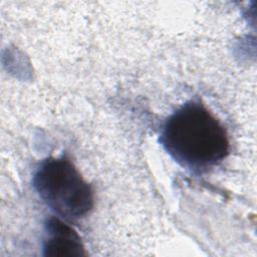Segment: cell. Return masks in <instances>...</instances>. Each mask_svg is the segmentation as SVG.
<instances>
[{
	"label": "cell",
	"mask_w": 257,
	"mask_h": 257,
	"mask_svg": "<svg viewBox=\"0 0 257 257\" xmlns=\"http://www.w3.org/2000/svg\"><path fill=\"white\" fill-rule=\"evenodd\" d=\"M43 255L48 257H79L86 255L77 232L58 218L46 220L42 242Z\"/></svg>",
	"instance_id": "3"
},
{
	"label": "cell",
	"mask_w": 257,
	"mask_h": 257,
	"mask_svg": "<svg viewBox=\"0 0 257 257\" xmlns=\"http://www.w3.org/2000/svg\"><path fill=\"white\" fill-rule=\"evenodd\" d=\"M160 142L182 167L203 172L218 165L229 154L227 132L201 102H186L165 121Z\"/></svg>",
	"instance_id": "1"
},
{
	"label": "cell",
	"mask_w": 257,
	"mask_h": 257,
	"mask_svg": "<svg viewBox=\"0 0 257 257\" xmlns=\"http://www.w3.org/2000/svg\"><path fill=\"white\" fill-rule=\"evenodd\" d=\"M32 184L43 202L62 218L79 219L93 207L90 185L65 156L42 161L34 172Z\"/></svg>",
	"instance_id": "2"
}]
</instances>
